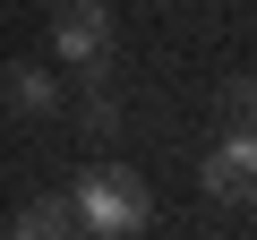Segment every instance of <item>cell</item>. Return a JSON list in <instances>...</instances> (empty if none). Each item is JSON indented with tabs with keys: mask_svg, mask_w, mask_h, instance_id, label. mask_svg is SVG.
<instances>
[{
	"mask_svg": "<svg viewBox=\"0 0 257 240\" xmlns=\"http://www.w3.org/2000/svg\"><path fill=\"white\" fill-rule=\"evenodd\" d=\"M69 214H77V231H86V240H138V231H146V214H155V197H146V180L128 172V163H103V172H86V180H77Z\"/></svg>",
	"mask_w": 257,
	"mask_h": 240,
	"instance_id": "6da1fadb",
	"label": "cell"
},
{
	"mask_svg": "<svg viewBox=\"0 0 257 240\" xmlns=\"http://www.w3.org/2000/svg\"><path fill=\"white\" fill-rule=\"evenodd\" d=\"M86 129H94V138H111V129H120V103H111V86H103V94H86Z\"/></svg>",
	"mask_w": 257,
	"mask_h": 240,
	"instance_id": "5b68a950",
	"label": "cell"
},
{
	"mask_svg": "<svg viewBox=\"0 0 257 240\" xmlns=\"http://www.w3.org/2000/svg\"><path fill=\"white\" fill-rule=\"evenodd\" d=\"M111 9H103V0H60V9H52V60H111Z\"/></svg>",
	"mask_w": 257,
	"mask_h": 240,
	"instance_id": "7a4b0ae2",
	"label": "cell"
},
{
	"mask_svg": "<svg viewBox=\"0 0 257 240\" xmlns=\"http://www.w3.org/2000/svg\"><path fill=\"white\" fill-rule=\"evenodd\" d=\"M231 111H248V129H257V86H231Z\"/></svg>",
	"mask_w": 257,
	"mask_h": 240,
	"instance_id": "8992f818",
	"label": "cell"
},
{
	"mask_svg": "<svg viewBox=\"0 0 257 240\" xmlns=\"http://www.w3.org/2000/svg\"><path fill=\"white\" fill-rule=\"evenodd\" d=\"M206 197H223V206H257V129H231V138L206 155Z\"/></svg>",
	"mask_w": 257,
	"mask_h": 240,
	"instance_id": "3957f363",
	"label": "cell"
},
{
	"mask_svg": "<svg viewBox=\"0 0 257 240\" xmlns=\"http://www.w3.org/2000/svg\"><path fill=\"white\" fill-rule=\"evenodd\" d=\"M60 103H69V86H60V69H52V60L9 69V111H18V120H52Z\"/></svg>",
	"mask_w": 257,
	"mask_h": 240,
	"instance_id": "277c9868",
	"label": "cell"
}]
</instances>
